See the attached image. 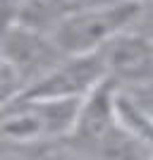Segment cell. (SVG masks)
<instances>
[{"label": "cell", "mask_w": 153, "mask_h": 160, "mask_svg": "<svg viewBox=\"0 0 153 160\" xmlns=\"http://www.w3.org/2000/svg\"><path fill=\"white\" fill-rule=\"evenodd\" d=\"M105 81L100 50L89 55H67L48 74L33 81L24 96L48 100H84Z\"/></svg>", "instance_id": "obj_4"}, {"label": "cell", "mask_w": 153, "mask_h": 160, "mask_svg": "<svg viewBox=\"0 0 153 160\" xmlns=\"http://www.w3.org/2000/svg\"><path fill=\"white\" fill-rule=\"evenodd\" d=\"M72 10H84V7H110L120 2H132V0H67Z\"/></svg>", "instance_id": "obj_8"}, {"label": "cell", "mask_w": 153, "mask_h": 160, "mask_svg": "<svg viewBox=\"0 0 153 160\" xmlns=\"http://www.w3.org/2000/svg\"><path fill=\"white\" fill-rule=\"evenodd\" d=\"M24 91H27L24 79L14 72V67L10 62L0 58V110H5L10 103L22 98Z\"/></svg>", "instance_id": "obj_6"}, {"label": "cell", "mask_w": 153, "mask_h": 160, "mask_svg": "<svg viewBox=\"0 0 153 160\" xmlns=\"http://www.w3.org/2000/svg\"><path fill=\"white\" fill-rule=\"evenodd\" d=\"M0 58L14 67V72L24 79L29 88L67 55L58 48L48 31L29 27H7L5 31H0Z\"/></svg>", "instance_id": "obj_5"}, {"label": "cell", "mask_w": 153, "mask_h": 160, "mask_svg": "<svg viewBox=\"0 0 153 160\" xmlns=\"http://www.w3.org/2000/svg\"><path fill=\"white\" fill-rule=\"evenodd\" d=\"M127 96H129V98H132L141 110H146V112L153 117V86L136 88V91H127Z\"/></svg>", "instance_id": "obj_7"}, {"label": "cell", "mask_w": 153, "mask_h": 160, "mask_svg": "<svg viewBox=\"0 0 153 160\" xmlns=\"http://www.w3.org/2000/svg\"><path fill=\"white\" fill-rule=\"evenodd\" d=\"M105 79L117 91H136L153 86V38L132 27L100 48Z\"/></svg>", "instance_id": "obj_3"}, {"label": "cell", "mask_w": 153, "mask_h": 160, "mask_svg": "<svg viewBox=\"0 0 153 160\" xmlns=\"http://www.w3.org/2000/svg\"><path fill=\"white\" fill-rule=\"evenodd\" d=\"M84 100H48L22 96L0 110V143L10 153L72 136Z\"/></svg>", "instance_id": "obj_1"}, {"label": "cell", "mask_w": 153, "mask_h": 160, "mask_svg": "<svg viewBox=\"0 0 153 160\" xmlns=\"http://www.w3.org/2000/svg\"><path fill=\"white\" fill-rule=\"evenodd\" d=\"M141 10H144V5L136 0L110 7L72 10L58 22V27L50 31V36L65 55L98 53L115 36H120L122 31L139 24Z\"/></svg>", "instance_id": "obj_2"}]
</instances>
